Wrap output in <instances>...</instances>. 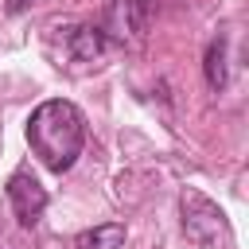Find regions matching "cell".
Here are the masks:
<instances>
[{
    "instance_id": "obj_1",
    "label": "cell",
    "mask_w": 249,
    "mask_h": 249,
    "mask_svg": "<svg viewBox=\"0 0 249 249\" xmlns=\"http://www.w3.org/2000/svg\"><path fill=\"white\" fill-rule=\"evenodd\" d=\"M27 144L39 156V163L47 171H70L74 160L86 148V117L74 101L66 97H51L43 105L31 109L27 117Z\"/></svg>"
},
{
    "instance_id": "obj_2",
    "label": "cell",
    "mask_w": 249,
    "mask_h": 249,
    "mask_svg": "<svg viewBox=\"0 0 249 249\" xmlns=\"http://www.w3.org/2000/svg\"><path fill=\"white\" fill-rule=\"evenodd\" d=\"M179 210H183V233H187V241H195L198 249H233L230 218H226V210L210 195L187 187L183 198H179Z\"/></svg>"
},
{
    "instance_id": "obj_3",
    "label": "cell",
    "mask_w": 249,
    "mask_h": 249,
    "mask_svg": "<svg viewBox=\"0 0 249 249\" xmlns=\"http://www.w3.org/2000/svg\"><path fill=\"white\" fill-rule=\"evenodd\" d=\"M8 202L16 210V222L23 230H35L39 218H43V210H47V187L27 167H19V171L8 175Z\"/></svg>"
},
{
    "instance_id": "obj_4",
    "label": "cell",
    "mask_w": 249,
    "mask_h": 249,
    "mask_svg": "<svg viewBox=\"0 0 249 249\" xmlns=\"http://www.w3.org/2000/svg\"><path fill=\"white\" fill-rule=\"evenodd\" d=\"M148 27V0H113L105 12V23L97 27L105 39L117 43H136Z\"/></svg>"
},
{
    "instance_id": "obj_5",
    "label": "cell",
    "mask_w": 249,
    "mask_h": 249,
    "mask_svg": "<svg viewBox=\"0 0 249 249\" xmlns=\"http://www.w3.org/2000/svg\"><path fill=\"white\" fill-rule=\"evenodd\" d=\"M202 70H206V86H210V89H226V82H230V39H226V35H218V39L206 47Z\"/></svg>"
},
{
    "instance_id": "obj_6",
    "label": "cell",
    "mask_w": 249,
    "mask_h": 249,
    "mask_svg": "<svg viewBox=\"0 0 249 249\" xmlns=\"http://www.w3.org/2000/svg\"><path fill=\"white\" fill-rule=\"evenodd\" d=\"M124 245V226L121 222H105V226H93V230H82L70 249H121Z\"/></svg>"
},
{
    "instance_id": "obj_7",
    "label": "cell",
    "mask_w": 249,
    "mask_h": 249,
    "mask_svg": "<svg viewBox=\"0 0 249 249\" xmlns=\"http://www.w3.org/2000/svg\"><path fill=\"white\" fill-rule=\"evenodd\" d=\"M105 47V35L97 27H74L70 31V58L74 62H93Z\"/></svg>"
},
{
    "instance_id": "obj_8",
    "label": "cell",
    "mask_w": 249,
    "mask_h": 249,
    "mask_svg": "<svg viewBox=\"0 0 249 249\" xmlns=\"http://www.w3.org/2000/svg\"><path fill=\"white\" fill-rule=\"evenodd\" d=\"M31 4H35V0H4V12H8V16H23Z\"/></svg>"
}]
</instances>
